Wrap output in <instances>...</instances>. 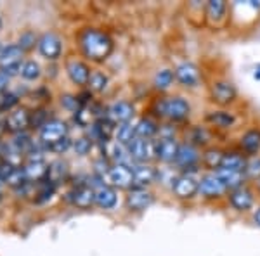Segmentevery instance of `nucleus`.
<instances>
[{
  "label": "nucleus",
  "mask_w": 260,
  "mask_h": 256,
  "mask_svg": "<svg viewBox=\"0 0 260 256\" xmlns=\"http://www.w3.org/2000/svg\"><path fill=\"white\" fill-rule=\"evenodd\" d=\"M151 116L160 120L161 123L182 125L189 121L192 115L191 100L179 94H163L151 104Z\"/></svg>",
  "instance_id": "1"
},
{
  "label": "nucleus",
  "mask_w": 260,
  "mask_h": 256,
  "mask_svg": "<svg viewBox=\"0 0 260 256\" xmlns=\"http://www.w3.org/2000/svg\"><path fill=\"white\" fill-rule=\"evenodd\" d=\"M78 49L82 56L92 62H104L111 56L115 42L110 33L99 28H85L78 33Z\"/></svg>",
  "instance_id": "2"
},
{
  "label": "nucleus",
  "mask_w": 260,
  "mask_h": 256,
  "mask_svg": "<svg viewBox=\"0 0 260 256\" xmlns=\"http://www.w3.org/2000/svg\"><path fill=\"white\" fill-rule=\"evenodd\" d=\"M208 100L215 107L231 109L240 100V90L228 78H213L208 85Z\"/></svg>",
  "instance_id": "3"
},
{
  "label": "nucleus",
  "mask_w": 260,
  "mask_h": 256,
  "mask_svg": "<svg viewBox=\"0 0 260 256\" xmlns=\"http://www.w3.org/2000/svg\"><path fill=\"white\" fill-rule=\"evenodd\" d=\"M225 203L233 211L246 215V213H253V209L258 206V196L251 184H245V186L231 191L225 197Z\"/></svg>",
  "instance_id": "4"
},
{
  "label": "nucleus",
  "mask_w": 260,
  "mask_h": 256,
  "mask_svg": "<svg viewBox=\"0 0 260 256\" xmlns=\"http://www.w3.org/2000/svg\"><path fill=\"white\" fill-rule=\"evenodd\" d=\"M200 177L201 173H177L170 186L174 199L189 203L200 196Z\"/></svg>",
  "instance_id": "5"
},
{
  "label": "nucleus",
  "mask_w": 260,
  "mask_h": 256,
  "mask_svg": "<svg viewBox=\"0 0 260 256\" xmlns=\"http://www.w3.org/2000/svg\"><path fill=\"white\" fill-rule=\"evenodd\" d=\"M201 151L203 149L196 148L191 142L182 140L174 168L179 173H203V170H201Z\"/></svg>",
  "instance_id": "6"
},
{
  "label": "nucleus",
  "mask_w": 260,
  "mask_h": 256,
  "mask_svg": "<svg viewBox=\"0 0 260 256\" xmlns=\"http://www.w3.org/2000/svg\"><path fill=\"white\" fill-rule=\"evenodd\" d=\"M229 191L222 184L219 175L215 171H203L200 177V197L210 203H219L225 201Z\"/></svg>",
  "instance_id": "7"
},
{
  "label": "nucleus",
  "mask_w": 260,
  "mask_h": 256,
  "mask_svg": "<svg viewBox=\"0 0 260 256\" xmlns=\"http://www.w3.org/2000/svg\"><path fill=\"white\" fill-rule=\"evenodd\" d=\"M174 73H175V82H177L182 89L194 90V89H198V87H201V83H203V71H201L200 66L192 61L179 62L174 68Z\"/></svg>",
  "instance_id": "8"
},
{
  "label": "nucleus",
  "mask_w": 260,
  "mask_h": 256,
  "mask_svg": "<svg viewBox=\"0 0 260 256\" xmlns=\"http://www.w3.org/2000/svg\"><path fill=\"white\" fill-rule=\"evenodd\" d=\"M128 158L134 163H153L156 161V138L137 137L127 145Z\"/></svg>",
  "instance_id": "9"
},
{
  "label": "nucleus",
  "mask_w": 260,
  "mask_h": 256,
  "mask_svg": "<svg viewBox=\"0 0 260 256\" xmlns=\"http://www.w3.org/2000/svg\"><path fill=\"white\" fill-rule=\"evenodd\" d=\"M108 180L110 186L115 187L116 191H130L134 189V170L132 165L128 163H115L111 165L110 171H108Z\"/></svg>",
  "instance_id": "10"
},
{
  "label": "nucleus",
  "mask_w": 260,
  "mask_h": 256,
  "mask_svg": "<svg viewBox=\"0 0 260 256\" xmlns=\"http://www.w3.org/2000/svg\"><path fill=\"white\" fill-rule=\"evenodd\" d=\"M68 132H70V128H68V123H66V121H62L59 118H52L45 127H42L39 130L40 142L47 149H50L54 144H57V142H61L62 138L68 137Z\"/></svg>",
  "instance_id": "11"
},
{
  "label": "nucleus",
  "mask_w": 260,
  "mask_h": 256,
  "mask_svg": "<svg viewBox=\"0 0 260 256\" xmlns=\"http://www.w3.org/2000/svg\"><path fill=\"white\" fill-rule=\"evenodd\" d=\"M203 120L213 130H231L238 125V115L233 109L213 107L210 111L205 113Z\"/></svg>",
  "instance_id": "12"
},
{
  "label": "nucleus",
  "mask_w": 260,
  "mask_h": 256,
  "mask_svg": "<svg viewBox=\"0 0 260 256\" xmlns=\"http://www.w3.org/2000/svg\"><path fill=\"white\" fill-rule=\"evenodd\" d=\"M179 137H158L156 138V161H160L163 166H174L177 159L179 148H180Z\"/></svg>",
  "instance_id": "13"
},
{
  "label": "nucleus",
  "mask_w": 260,
  "mask_h": 256,
  "mask_svg": "<svg viewBox=\"0 0 260 256\" xmlns=\"http://www.w3.org/2000/svg\"><path fill=\"white\" fill-rule=\"evenodd\" d=\"M23 56L24 50L19 47L18 44L7 45V47L2 49L0 52V69L11 77L14 73H19L21 66H23Z\"/></svg>",
  "instance_id": "14"
},
{
  "label": "nucleus",
  "mask_w": 260,
  "mask_h": 256,
  "mask_svg": "<svg viewBox=\"0 0 260 256\" xmlns=\"http://www.w3.org/2000/svg\"><path fill=\"white\" fill-rule=\"evenodd\" d=\"M215 137H217V130H213L207 123H203V125H191L186 130V138L184 140L191 142V144H194L200 149H207L215 144Z\"/></svg>",
  "instance_id": "15"
},
{
  "label": "nucleus",
  "mask_w": 260,
  "mask_h": 256,
  "mask_svg": "<svg viewBox=\"0 0 260 256\" xmlns=\"http://www.w3.org/2000/svg\"><path fill=\"white\" fill-rule=\"evenodd\" d=\"M154 203V194L151 189H130L125 196V206L132 213L146 211Z\"/></svg>",
  "instance_id": "16"
},
{
  "label": "nucleus",
  "mask_w": 260,
  "mask_h": 256,
  "mask_svg": "<svg viewBox=\"0 0 260 256\" xmlns=\"http://www.w3.org/2000/svg\"><path fill=\"white\" fill-rule=\"evenodd\" d=\"M64 71L68 75V78L71 80V83H75L78 87H85L89 83L92 73L90 66L83 59H80V57H70V59H66Z\"/></svg>",
  "instance_id": "17"
},
{
  "label": "nucleus",
  "mask_w": 260,
  "mask_h": 256,
  "mask_svg": "<svg viewBox=\"0 0 260 256\" xmlns=\"http://www.w3.org/2000/svg\"><path fill=\"white\" fill-rule=\"evenodd\" d=\"M39 52L47 61H57L62 54V39L57 33L47 31L39 39Z\"/></svg>",
  "instance_id": "18"
},
{
  "label": "nucleus",
  "mask_w": 260,
  "mask_h": 256,
  "mask_svg": "<svg viewBox=\"0 0 260 256\" xmlns=\"http://www.w3.org/2000/svg\"><path fill=\"white\" fill-rule=\"evenodd\" d=\"M134 189H149L158 182V168L153 163H134Z\"/></svg>",
  "instance_id": "19"
},
{
  "label": "nucleus",
  "mask_w": 260,
  "mask_h": 256,
  "mask_svg": "<svg viewBox=\"0 0 260 256\" xmlns=\"http://www.w3.org/2000/svg\"><path fill=\"white\" fill-rule=\"evenodd\" d=\"M106 116L115 125L128 123V121H132L134 116H136V106H134V102H130V100H125V99L115 100V102L108 106Z\"/></svg>",
  "instance_id": "20"
},
{
  "label": "nucleus",
  "mask_w": 260,
  "mask_h": 256,
  "mask_svg": "<svg viewBox=\"0 0 260 256\" xmlns=\"http://www.w3.org/2000/svg\"><path fill=\"white\" fill-rule=\"evenodd\" d=\"M238 149L248 158L260 154V127L243 130L241 135L238 137Z\"/></svg>",
  "instance_id": "21"
},
{
  "label": "nucleus",
  "mask_w": 260,
  "mask_h": 256,
  "mask_svg": "<svg viewBox=\"0 0 260 256\" xmlns=\"http://www.w3.org/2000/svg\"><path fill=\"white\" fill-rule=\"evenodd\" d=\"M68 201L80 209H89L95 204V189L92 186H75L68 192Z\"/></svg>",
  "instance_id": "22"
},
{
  "label": "nucleus",
  "mask_w": 260,
  "mask_h": 256,
  "mask_svg": "<svg viewBox=\"0 0 260 256\" xmlns=\"http://www.w3.org/2000/svg\"><path fill=\"white\" fill-rule=\"evenodd\" d=\"M225 149L220 145L213 144L210 148L201 151V170L203 171H217L222 168V161H224Z\"/></svg>",
  "instance_id": "23"
},
{
  "label": "nucleus",
  "mask_w": 260,
  "mask_h": 256,
  "mask_svg": "<svg viewBox=\"0 0 260 256\" xmlns=\"http://www.w3.org/2000/svg\"><path fill=\"white\" fill-rule=\"evenodd\" d=\"M229 12L231 7L224 0H210L205 6V19L217 26V24H222L229 19Z\"/></svg>",
  "instance_id": "24"
},
{
  "label": "nucleus",
  "mask_w": 260,
  "mask_h": 256,
  "mask_svg": "<svg viewBox=\"0 0 260 256\" xmlns=\"http://www.w3.org/2000/svg\"><path fill=\"white\" fill-rule=\"evenodd\" d=\"M23 170L26 173L28 182H42V180L47 178L49 165L42 156H30L28 163L23 166Z\"/></svg>",
  "instance_id": "25"
},
{
  "label": "nucleus",
  "mask_w": 260,
  "mask_h": 256,
  "mask_svg": "<svg viewBox=\"0 0 260 256\" xmlns=\"http://www.w3.org/2000/svg\"><path fill=\"white\" fill-rule=\"evenodd\" d=\"M31 125V113H28V109L21 107V109H14V111L9 113L6 120V128L9 132H16V133H23V130H26Z\"/></svg>",
  "instance_id": "26"
},
{
  "label": "nucleus",
  "mask_w": 260,
  "mask_h": 256,
  "mask_svg": "<svg viewBox=\"0 0 260 256\" xmlns=\"http://www.w3.org/2000/svg\"><path fill=\"white\" fill-rule=\"evenodd\" d=\"M118 204V191L111 186H99L95 189V206L101 209H113Z\"/></svg>",
  "instance_id": "27"
},
{
  "label": "nucleus",
  "mask_w": 260,
  "mask_h": 256,
  "mask_svg": "<svg viewBox=\"0 0 260 256\" xmlns=\"http://www.w3.org/2000/svg\"><path fill=\"white\" fill-rule=\"evenodd\" d=\"M160 127L161 121L156 120L151 115H144L137 120V137L142 138H158V133H160Z\"/></svg>",
  "instance_id": "28"
},
{
  "label": "nucleus",
  "mask_w": 260,
  "mask_h": 256,
  "mask_svg": "<svg viewBox=\"0 0 260 256\" xmlns=\"http://www.w3.org/2000/svg\"><path fill=\"white\" fill-rule=\"evenodd\" d=\"M174 83H177L175 82L174 68H161L156 71V75H154V78H153V89L163 95L174 87Z\"/></svg>",
  "instance_id": "29"
},
{
  "label": "nucleus",
  "mask_w": 260,
  "mask_h": 256,
  "mask_svg": "<svg viewBox=\"0 0 260 256\" xmlns=\"http://www.w3.org/2000/svg\"><path fill=\"white\" fill-rule=\"evenodd\" d=\"M246 161H248V156H245L240 149H225L222 168H225V170H234V171H243V173H245Z\"/></svg>",
  "instance_id": "30"
},
{
  "label": "nucleus",
  "mask_w": 260,
  "mask_h": 256,
  "mask_svg": "<svg viewBox=\"0 0 260 256\" xmlns=\"http://www.w3.org/2000/svg\"><path fill=\"white\" fill-rule=\"evenodd\" d=\"M215 173L219 175V178L222 180V184H224L229 192L234 191V189H238V187H241V186H245V184H248L243 171H234V170L220 168V170H217Z\"/></svg>",
  "instance_id": "31"
},
{
  "label": "nucleus",
  "mask_w": 260,
  "mask_h": 256,
  "mask_svg": "<svg viewBox=\"0 0 260 256\" xmlns=\"http://www.w3.org/2000/svg\"><path fill=\"white\" fill-rule=\"evenodd\" d=\"M70 177V166L66 161L62 159H56L49 165V173H47V180L54 186H59V184L66 182Z\"/></svg>",
  "instance_id": "32"
},
{
  "label": "nucleus",
  "mask_w": 260,
  "mask_h": 256,
  "mask_svg": "<svg viewBox=\"0 0 260 256\" xmlns=\"http://www.w3.org/2000/svg\"><path fill=\"white\" fill-rule=\"evenodd\" d=\"M137 138V121H128V123H121L116 125V132H115V142H118L120 145H127L132 140Z\"/></svg>",
  "instance_id": "33"
},
{
  "label": "nucleus",
  "mask_w": 260,
  "mask_h": 256,
  "mask_svg": "<svg viewBox=\"0 0 260 256\" xmlns=\"http://www.w3.org/2000/svg\"><path fill=\"white\" fill-rule=\"evenodd\" d=\"M108 83H110V78H108V75L104 73V71L92 69L87 87H89V90L92 94H101V92H104L108 89Z\"/></svg>",
  "instance_id": "34"
},
{
  "label": "nucleus",
  "mask_w": 260,
  "mask_h": 256,
  "mask_svg": "<svg viewBox=\"0 0 260 256\" xmlns=\"http://www.w3.org/2000/svg\"><path fill=\"white\" fill-rule=\"evenodd\" d=\"M245 177L248 184H255L257 180H260V154L248 158L245 168Z\"/></svg>",
  "instance_id": "35"
},
{
  "label": "nucleus",
  "mask_w": 260,
  "mask_h": 256,
  "mask_svg": "<svg viewBox=\"0 0 260 256\" xmlns=\"http://www.w3.org/2000/svg\"><path fill=\"white\" fill-rule=\"evenodd\" d=\"M19 75L24 80H28V82H35V80L40 78L42 68H40V64L37 61H31V59L24 61L23 66H21V69H19Z\"/></svg>",
  "instance_id": "36"
},
{
  "label": "nucleus",
  "mask_w": 260,
  "mask_h": 256,
  "mask_svg": "<svg viewBox=\"0 0 260 256\" xmlns=\"http://www.w3.org/2000/svg\"><path fill=\"white\" fill-rule=\"evenodd\" d=\"M92 148H94V140L90 137H80L73 142V149L78 156H87L92 151Z\"/></svg>",
  "instance_id": "37"
},
{
  "label": "nucleus",
  "mask_w": 260,
  "mask_h": 256,
  "mask_svg": "<svg viewBox=\"0 0 260 256\" xmlns=\"http://www.w3.org/2000/svg\"><path fill=\"white\" fill-rule=\"evenodd\" d=\"M50 120H52V118L49 116L47 109H39V111L31 113V125H30V127L40 130L42 127H45Z\"/></svg>",
  "instance_id": "38"
},
{
  "label": "nucleus",
  "mask_w": 260,
  "mask_h": 256,
  "mask_svg": "<svg viewBox=\"0 0 260 256\" xmlns=\"http://www.w3.org/2000/svg\"><path fill=\"white\" fill-rule=\"evenodd\" d=\"M61 106L64 109H68V111H71L75 115V113L78 111V109L82 107L80 100H78V95H73V94H64L61 97Z\"/></svg>",
  "instance_id": "39"
},
{
  "label": "nucleus",
  "mask_w": 260,
  "mask_h": 256,
  "mask_svg": "<svg viewBox=\"0 0 260 256\" xmlns=\"http://www.w3.org/2000/svg\"><path fill=\"white\" fill-rule=\"evenodd\" d=\"M35 44L39 45V39H37V35L33 31H26V33H23V35L19 36V42H18V45L23 50H28V49H31V47H35Z\"/></svg>",
  "instance_id": "40"
},
{
  "label": "nucleus",
  "mask_w": 260,
  "mask_h": 256,
  "mask_svg": "<svg viewBox=\"0 0 260 256\" xmlns=\"http://www.w3.org/2000/svg\"><path fill=\"white\" fill-rule=\"evenodd\" d=\"M71 145H73V142H71V138L70 137H66V138H62L61 142H57V144H54L52 148H50L49 151H52V153H56V154H62V153H66Z\"/></svg>",
  "instance_id": "41"
},
{
  "label": "nucleus",
  "mask_w": 260,
  "mask_h": 256,
  "mask_svg": "<svg viewBox=\"0 0 260 256\" xmlns=\"http://www.w3.org/2000/svg\"><path fill=\"white\" fill-rule=\"evenodd\" d=\"M7 83H9V77H7V75L4 73V71H0V92L6 90Z\"/></svg>",
  "instance_id": "42"
},
{
  "label": "nucleus",
  "mask_w": 260,
  "mask_h": 256,
  "mask_svg": "<svg viewBox=\"0 0 260 256\" xmlns=\"http://www.w3.org/2000/svg\"><path fill=\"white\" fill-rule=\"evenodd\" d=\"M251 218H253V224L257 225V227H260V204L253 209V213H251Z\"/></svg>",
  "instance_id": "43"
},
{
  "label": "nucleus",
  "mask_w": 260,
  "mask_h": 256,
  "mask_svg": "<svg viewBox=\"0 0 260 256\" xmlns=\"http://www.w3.org/2000/svg\"><path fill=\"white\" fill-rule=\"evenodd\" d=\"M251 186L255 187V191H257V196H258V199H260V180H257L255 184H251Z\"/></svg>",
  "instance_id": "44"
},
{
  "label": "nucleus",
  "mask_w": 260,
  "mask_h": 256,
  "mask_svg": "<svg viewBox=\"0 0 260 256\" xmlns=\"http://www.w3.org/2000/svg\"><path fill=\"white\" fill-rule=\"evenodd\" d=\"M253 78H255V80H260V69L255 71V73H253Z\"/></svg>",
  "instance_id": "45"
},
{
  "label": "nucleus",
  "mask_w": 260,
  "mask_h": 256,
  "mask_svg": "<svg viewBox=\"0 0 260 256\" xmlns=\"http://www.w3.org/2000/svg\"><path fill=\"white\" fill-rule=\"evenodd\" d=\"M0 111H2V94H0Z\"/></svg>",
  "instance_id": "46"
},
{
  "label": "nucleus",
  "mask_w": 260,
  "mask_h": 256,
  "mask_svg": "<svg viewBox=\"0 0 260 256\" xmlns=\"http://www.w3.org/2000/svg\"><path fill=\"white\" fill-rule=\"evenodd\" d=\"M0 30H2V18H0Z\"/></svg>",
  "instance_id": "47"
},
{
  "label": "nucleus",
  "mask_w": 260,
  "mask_h": 256,
  "mask_svg": "<svg viewBox=\"0 0 260 256\" xmlns=\"http://www.w3.org/2000/svg\"><path fill=\"white\" fill-rule=\"evenodd\" d=\"M0 201H2V191H0Z\"/></svg>",
  "instance_id": "48"
},
{
  "label": "nucleus",
  "mask_w": 260,
  "mask_h": 256,
  "mask_svg": "<svg viewBox=\"0 0 260 256\" xmlns=\"http://www.w3.org/2000/svg\"><path fill=\"white\" fill-rule=\"evenodd\" d=\"M0 52H2V49H0Z\"/></svg>",
  "instance_id": "49"
}]
</instances>
